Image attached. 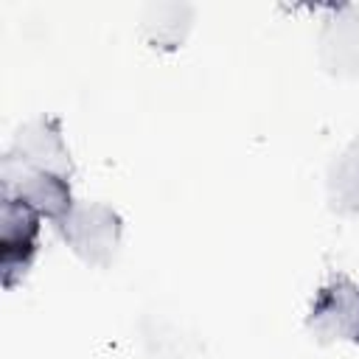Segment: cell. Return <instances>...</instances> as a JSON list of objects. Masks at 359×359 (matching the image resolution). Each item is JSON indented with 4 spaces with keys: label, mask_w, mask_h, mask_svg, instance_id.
Returning <instances> with one entry per match:
<instances>
[{
    "label": "cell",
    "mask_w": 359,
    "mask_h": 359,
    "mask_svg": "<svg viewBox=\"0 0 359 359\" xmlns=\"http://www.w3.org/2000/svg\"><path fill=\"white\" fill-rule=\"evenodd\" d=\"M3 168L48 171V174L70 177L73 174V163H70V151H67V146L62 140L59 123L53 118H39V121L25 123L17 132L14 146L3 157Z\"/></svg>",
    "instance_id": "7a4b0ae2"
},
{
    "label": "cell",
    "mask_w": 359,
    "mask_h": 359,
    "mask_svg": "<svg viewBox=\"0 0 359 359\" xmlns=\"http://www.w3.org/2000/svg\"><path fill=\"white\" fill-rule=\"evenodd\" d=\"M0 185H3L0 194L25 202L31 210H36L42 219H50L53 224H59L76 205L70 194V177H62V174L3 168Z\"/></svg>",
    "instance_id": "5b68a950"
},
{
    "label": "cell",
    "mask_w": 359,
    "mask_h": 359,
    "mask_svg": "<svg viewBox=\"0 0 359 359\" xmlns=\"http://www.w3.org/2000/svg\"><path fill=\"white\" fill-rule=\"evenodd\" d=\"M320 56L331 73H359V8L345 6L320 36Z\"/></svg>",
    "instance_id": "8992f818"
},
{
    "label": "cell",
    "mask_w": 359,
    "mask_h": 359,
    "mask_svg": "<svg viewBox=\"0 0 359 359\" xmlns=\"http://www.w3.org/2000/svg\"><path fill=\"white\" fill-rule=\"evenodd\" d=\"M331 208L339 213H359V143H353L328 174Z\"/></svg>",
    "instance_id": "52a82bcc"
},
{
    "label": "cell",
    "mask_w": 359,
    "mask_h": 359,
    "mask_svg": "<svg viewBox=\"0 0 359 359\" xmlns=\"http://www.w3.org/2000/svg\"><path fill=\"white\" fill-rule=\"evenodd\" d=\"M309 331L317 342H359V286L348 278H331L314 297L309 311Z\"/></svg>",
    "instance_id": "3957f363"
},
{
    "label": "cell",
    "mask_w": 359,
    "mask_h": 359,
    "mask_svg": "<svg viewBox=\"0 0 359 359\" xmlns=\"http://www.w3.org/2000/svg\"><path fill=\"white\" fill-rule=\"evenodd\" d=\"M67 247L93 266H109L121 244V216L101 202H76L56 224Z\"/></svg>",
    "instance_id": "6da1fadb"
},
{
    "label": "cell",
    "mask_w": 359,
    "mask_h": 359,
    "mask_svg": "<svg viewBox=\"0 0 359 359\" xmlns=\"http://www.w3.org/2000/svg\"><path fill=\"white\" fill-rule=\"evenodd\" d=\"M0 269L3 286L11 289L31 266L36 255V236H39V213L31 210L25 202L0 194Z\"/></svg>",
    "instance_id": "277c9868"
}]
</instances>
